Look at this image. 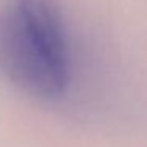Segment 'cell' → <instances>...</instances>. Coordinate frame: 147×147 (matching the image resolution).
<instances>
[{
  "label": "cell",
  "instance_id": "6da1fadb",
  "mask_svg": "<svg viewBox=\"0 0 147 147\" xmlns=\"http://www.w3.org/2000/svg\"><path fill=\"white\" fill-rule=\"evenodd\" d=\"M0 76L27 95L59 100L71 81L70 41L57 0H7L0 8Z\"/></svg>",
  "mask_w": 147,
  "mask_h": 147
}]
</instances>
